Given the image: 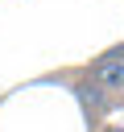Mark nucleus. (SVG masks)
Returning a JSON list of instances; mask_svg holds the SVG:
<instances>
[{"instance_id":"nucleus-2","label":"nucleus","mask_w":124,"mask_h":132,"mask_svg":"<svg viewBox=\"0 0 124 132\" xmlns=\"http://www.w3.org/2000/svg\"><path fill=\"white\" fill-rule=\"evenodd\" d=\"M103 132H124V124H107V128H103Z\"/></svg>"},{"instance_id":"nucleus-1","label":"nucleus","mask_w":124,"mask_h":132,"mask_svg":"<svg viewBox=\"0 0 124 132\" xmlns=\"http://www.w3.org/2000/svg\"><path fill=\"white\" fill-rule=\"evenodd\" d=\"M91 87L103 99H124V45H112L91 62Z\"/></svg>"}]
</instances>
